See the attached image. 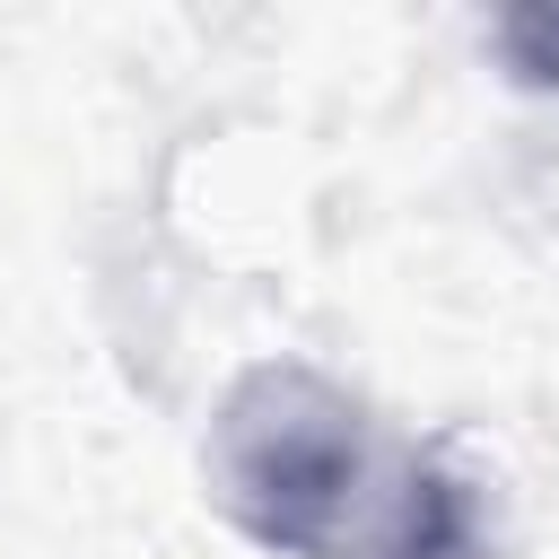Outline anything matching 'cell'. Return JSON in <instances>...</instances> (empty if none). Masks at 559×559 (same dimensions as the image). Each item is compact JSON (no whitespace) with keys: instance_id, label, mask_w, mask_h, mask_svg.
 <instances>
[{"instance_id":"3957f363","label":"cell","mask_w":559,"mask_h":559,"mask_svg":"<svg viewBox=\"0 0 559 559\" xmlns=\"http://www.w3.org/2000/svg\"><path fill=\"white\" fill-rule=\"evenodd\" d=\"M498 52H507V70L524 87H559V9H507Z\"/></svg>"},{"instance_id":"6da1fadb","label":"cell","mask_w":559,"mask_h":559,"mask_svg":"<svg viewBox=\"0 0 559 559\" xmlns=\"http://www.w3.org/2000/svg\"><path fill=\"white\" fill-rule=\"evenodd\" d=\"M201 463L227 524L280 559H358L384 515L358 393L297 358H262L227 384Z\"/></svg>"},{"instance_id":"7a4b0ae2","label":"cell","mask_w":559,"mask_h":559,"mask_svg":"<svg viewBox=\"0 0 559 559\" xmlns=\"http://www.w3.org/2000/svg\"><path fill=\"white\" fill-rule=\"evenodd\" d=\"M358 559H498L480 480H463V472L437 463V454H411V463L393 472L384 515H376V533H367Z\"/></svg>"}]
</instances>
